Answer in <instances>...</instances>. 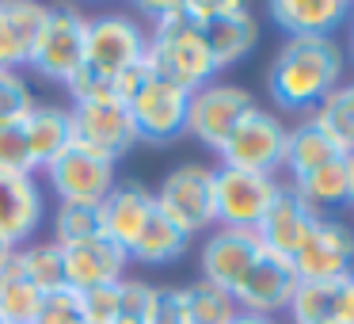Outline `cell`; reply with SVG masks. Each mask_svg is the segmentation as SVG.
Returning <instances> with one entry per match:
<instances>
[{
    "instance_id": "cell-1",
    "label": "cell",
    "mask_w": 354,
    "mask_h": 324,
    "mask_svg": "<svg viewBox=\"0 0 354 324\" xmlns=\"http://www.w3.org/2000/svg\"><path fill=\"white\" fill-rule=\"evenodd\" d=\"M343 50L335 39H286L267 69V92L274 107L313 115L343 80Z\"/></svg>"
},
{
    "instance_id": "cell-2",
    "label": "cell",
    "mask_w": 354,
    "mask_h": 324,
    "mask_svg": "<svg viewBox=\"0 0 354 324\" xmlns=\"http://www.w3.org/2000/svg\"><path fill=\"white\" fill-rule=\"evenodd\" d=\"M141 12H153V35L145 50V69L153 80L198 92L217 77L214 54H209L202 31L187 19L183 4H141Z\"/></svg>"
},
{
    "instance_id": "cell-3",
    "label": "cell",
    "mask_w": 354,
    "mask_h": 324,
    "mask_svg": "<svg viewBox=\"0 0 354 324\" xmlns=\"http://www.w3.org/2000/svg\"><path fill=\"white\" fill-rule=\"evenodd\" d=\"M69 134H73V145L77 149H88V153L107 156V161H122L141 141L130 107L111 100V92L73 103L69 107Z\"/></svg>"
},
{
    "instance_id": "cell-4",
    "label": "cell",
    "mask_w": 354,
    "mask_h": 324,
    "mask_svg": "<svg viewBox=\"0 0 354 324\" xmlns=\"http://www.w3.org/2000/svg\"><path fill=\"white\" fill-rule=\"evenodd\" d=\"M145 50H149V35L133 16H118V12L88 16V24H84V65L103 80V84H111L122 69L141 65L145 62Z\"/></svg>"
},
{
    "instance_id": "cell-5",
    "label": "cell",
    "mask_w": 354,
    "mask_h": 324,
    "mask_svg": "<svg viewBox=\"0 0 354 324\" xmlns=\"http://www.w3.org/2000/svg\"><path fill=\"white\" fill-rule=\"evenodd\" d=\"M153 202L179 233H194L217 225L214 214V168L206 164H179L164 176V183L153 191Z\"/></svg>"
},
{
    "instance_id": "cell-6",
    "label": "cell",
    "mask_w": 354,
    "mask_h": 324,
    "mask_svg": "<svg viewBox=\"0 0 354 324\" xmlns=\"http://www.w3.org/2000/svg\"><path fill=\"white\" fill-rule=\"evenodd\" d=\"M278 183L274 176L259 172H236V168H214V214L221 229H259L267 210L274 206Z\"/></svg>"
},
{
    "instance_id": "cell-7",
    "label": "cell",
    "mask_w": 354,
    "mask_h": 324,
    "mask_svg": "<svg viewBox=\"0 0 354 324\" xmlns=\"http://www.w3.org/2000/svg\"><path fill=\"white\" fill-rule=\"evenodd\" d=\"M248 111H255V100L248 88L209 80L206 88L191 92V103H187V134L198 138L202 145H209L214 153H221L225 141L232 138V130L240 126V118Z\"/></svg>"
},
{
    "instance_id": "cell-8",
    "label": "cell",
    "mask_w": 354,
    "mask_h": 324,
    "mask_svg": "<svg viewBox=\"0 0 354 324\" xmlns=\"http://www.w3.org/2000/svg\"><path fill=\"white\" fill-rule=\"evenodd\" d=\"M286 161V126L278 115L255 107L240 118L232 138L221 149V168L236 172H259V176H274Z\"/></svg>"
},
{
    "instance_id": "cell-9",
    "label": "cell",
    "mask_w": 354,
    "mask_h": 324,
    "mask_svg": "<svg viewBox=\"0 0 354 324\" xmlns=\"http://www.w3.org/2000/svg\"><path fill=\"white\" fill-rule=\"evenodd\" d=\"M84 24H88V16L80 8H50L46 24H42L39 39H35L27 69L65 84L84 65Z\"/></svg>"
},
{
    "instance_id": "cell-10",
    "label": "cell",
    "mask_w": 354,
    "mask_h": 324,
    "mask_svg": "<svg viewBox=\"0 0 354 324\" xmlns=\"http://www.w3.org/2000/svg\"><path fill=\"white\" fill-rule=\"evenodd\" d=\"M290 263L301 282H331V278L354 275V229L343 217H316Z\"/></svg>"
},
{
    "instance_id": "cell-11",
    "label": "cell",
    "mask_w": 354,
    "mask_h": 324,
    "mask_svg": "<svg viewBox=\"0 0 354 324\" xmlns=\"http://www.w3.org/2000/svg\"><path fill=\"white\" fill-rule=\"evenodd\" d=\"M46 179H50V191L62 202H73V206H100V202L115 191V161L69 145L46 168Z\"/></svg>"
},
{
    "instance_id": "cell-12",
    "label": "cell",
    "mask_w": 354,
    "mask_h": 324,
    "mask_svg": "<svg viewBox=\"0 0 354 324\" xmlns=\"http://www.w3.org/2000/svg\"><path fill=\"white\" fill-rule=\"evenodd\" d=\"M297 271L286 255H274L263 248V255L252 263L244 278L232 286V301H236L240 313H255V316H270L274 321L278 313H286L293 301V290H297Z\"/></svg>"
},
{
    "instance_id": "cell-13",
    "label": "cell",
    "mask_w": 354,
    "mask_h": 324,
    "mask_svg": "<svg viewBox=\"0 0 354 324\" xmlns=\"http://www.w3.org/2000/svg\"><path fill=\"white\" fill-rule=\"evenodd\" d=\"M187 103H191V92L168 80H149L145 92L130 103L138 138L149 145H168L179 134H187Z\"/></svg>"
},
{
    "instance_id": "cell-14",
    "label": "cell",
    "mask_w": 354,
    "mask_h": 324,
    "mask_svg": "<svg viewBox=\"0 0 354 324\" xmlns=\"http://www.w3.org/2000/svg\"><path fill=\"white\" fill-rule=\"evenodd\" d=\"M126 263L130 255L107 237H92L80 244L62 248V267H65V286L73 294L95 290V286H115L126 278Z\"/></svg>"
},
{
    "instance_id": "cell-15",
    "label": "cell",
    "mask_w": 354,
    "mask_h": 324,
    "mask_svg": "<svg viewBox=\"0 0 354 324\" xmlns=\"http://www.w3.org/2000/svg\"><path fill=\"white\" fill-rule=\"evenodd\" d=\"M259 255H263V244L252 229H217V233H209V240L198 252L202 278L232 294V286L252 271V263Z\"/></svg>"
},
{
    "instance_id": "cell-16",
    "label": "cell",
    "mask_w": 354,
    "mask_h": 324,
    "mask_svg": "<svg viewBox=\"0 0 354 324\" xmlns=\"http://www.w3.org/2000/svg\"><path fill=\"white\" fill-rule=\"evenodd\" d=\"M42 217H46V202L39 179L0 172V240H8L12 248L31 244Z\"/></svg>"
},
{
    "instance_id": "cell-17",
    "label": "cell",
    "mask_w": 354,
    "mask_h": 324,
    "mask_svg": "<svg viewBox=\"0 0 354 324\" xmlns=\"http://www.w3.org/2000/svg\"><path fill=\"white\" fill-rule=\"evenodd\" d=\"M286 313L293 324H354V275L331 282H297Z\"/></svg>"
},
{
    "instance_id": "cell-18",
    "label": "cell",
    "mask_w": 354,
    "mask_h": 324,
    "mask_svg": "<svg viewBox=\"0 0 354 324\" xmlns=\"http://www.w3.org/2000/svg\"><path fill=\"white\" fill-rule=\"evenodd\" d=\"M316 217H320V214H313V210H308L305 202L297 199V191L282 183L274 206H270L267 217L259 222L255 237H259V244L267 248V252L293 260V255H297V248L305 244V237H308V229H313Z\"/></svg>"
},
{
    "instance_id": "cell-19",
    "label": "cell",
    "mask_w": 354,
    "mask_h": 324,
    "mask_svg": "<svg viewBox=\"0 0 354 324\" xmlns=\"http://www.w3.org/2000/svg\"><path fill=\"white\" fill-rule=\"evenodd\" d=\"M153 210H156L153 191H145L141 183H115V191L100 202L103 237L130 255V248L138 244V237L145 229V222L153 217Z\"/></svg>"
},
{
    "instance_id": "cell-20",
    "label": "cell",
    "mask_w": 354,
    "mask_h": 324,
    "mask_svg": "<svg viewBox=\"0 0 354 324\" xmlns=\"http://www.w3.org/2000/svg\"><path fill=\"white\" fill-rule=\"evenodd\" d=\"M46 12V4H35V0H0V69L19 73L31 62Z\"/></svg>"
},
{
    "instance_id": "cell-21",
    "label": "cell",
    "mask_w": 354,
    "mask_h": 324,
    "mask_svg": "<svg viewBox=\"0 0 354 324\" xmlns=\"http://www.w3.org/2000/svg\"><path fill=\"white\" fill-rule=\"evenodd\" d=\"M351 16V4L343 0H274L270 19L290 39H331Z\"/></svg>"
},
{
    "instance_id": "cell-22",
    "label": "cell",
    "mask_w": 354,
    "mask_h": 324,
    "mask_svg": "<svg viewBox=\"0 0 354 324\" xmlns=\"http://www.w3.org/2000/svg\"><path fill=\"white\" fill-rule=\"evenodd\" d=\"M27 141V156H31V172H46L65 149L73 145L69 134V107H54V103H35V111L19 123Z\"/></svg>"
},
{
    "instance_id": "cell-23",
    "label": "cell",
    "mask_w": 354,
    "mask_h": 324,
    "mask_svg": "<svg viewBox=\"0 0 354 324\" xmlns=\"http://www.w3.org/2000/svg\"><path fill=\"white\" fill-rule=\"evenodd\" d=\"M202 39H206L209 54H214V65L217 73L236 65L240 57H248L259 42V24H255L252 8L236 12V16H221L214 19L209 27H202Z\"/></svg>"
},
{
    "instance_id": "cell-24",
    "label": "cell",
    "mask_w": 354,
    "mask_h": 324,
    "mask_svg": "<svg viewBox=\"0 0 354 324\" xmlns=\"http://www.w3.org/2000/svg\"><path fill=\"white\" fill-rule=\"evenodd\" d=\"M293 191L305 202L313 214H328V210H339L351 202V156H335L331 164L308 172L305 179H293Z\"/></svg>"
},
{
    "instance_id": "cell-25",
    "label": "cell",
    "mask_w": 354,
    "mask_h": 324,
    "mask_svg": "<svg viewBox=\"0 0 354 324\" xmlns=\"http://www.w3.org/2000/svg\"><path fill=\"white\" fill-rule=\"evenodd\" d=\"M335 156H346V153H339V145L320 130V126H316L313 115H305L293 130H286V161H282V168H290L293 179H305L308 172L331 164Z\"/></svg>"
},
{
    "instance_id": "cell-26",
    "label": "cell",
    "mask_w": 354,
    "mask_h": 324,
    "mask_svg": "<svg viewBox=\"0 0 354 324\" xmlns=\"http://www.w3.org/2000/svg\"><path fill=\"white\" fill-rule=\"evenodd\" d=\"M187 244H191V237H187V233H179L176 225L160 214V210H153V217L145 222L138 244L130 248V260L133 263H149V267H164V263L183 260Z\"/></svg>"
},
{
    "instance_id": "cell-27",
    "label": "cell",
    "mask_w": 354,
    "mask_h": 324,
    "mask_svg": "<svg viewBox=\"0 0 354 324\" xmlns=\"http://www.w3.org/2000/svg\"><path fill=\"white\" fill-rule=\"evenodd\" d=\"M42 305V294L19 271V260L12 255L0 267V324H35Z\"/></svg>"
},
{
    "instance_id": "cell-28",
    "label": "cell",
    "mask_w": 354,
    "mask_h": 324,
    "mask_svg": "<svg viewBox=\"0 0 354 324\" xmlns=\"http://www.w3.org/2000/svg\"><path fill=\"white\" fill-rule=\"evenodd\" d=\"M16 260L24 278L39 294H54L65 286V267H62V248L54 240H35V244L16 248Z\"/></svg>"
},
{
    "instance_id": "cell-29",
    "label": "cell",
    "mask_w": 354,
    "mask_h": 324,
    "mask_svg": "<svg viewBox=\"0 0 354 324\" xmlns=\"http://www.w3.org/2000/svg\"><path fill=\"white\" fill-rule=\"evenodd\" d=\"M313 118H316V126L339 145V153L354 156V80L351 84H339L335 92L313 111Z\"/></svg>"
},
{
    "instance_id": "cell-30",
    "label": "cell",
    "mask_w": 354,
    "mask_h": 324,
    "mask_svg": "<svg viewBox=\"0 0 354 324\" xmlns=\"http://www.w3.org/2000/svg\"><path fill=\"white\" fill-rule=\"evenodd\" d=\"M183 298H187V324H229L240 313L232 294L206 282V278L183 286Z\"/></svg>"
},
{
    "instance_id": "cell-31",
    "label": "cell",
    "mask_w": 354,
    "mask_h": 324,
    "mask_svg": "<svg viewBox=\"0 0 354 324\" xmlns=\"http://www.w3.org/2000/svg\"><path fill=\"white\" fill-rule=\"evenodd\" d=\"M103 237V214L100 206H73V202H62L54 214V244L69 248L80 244V240Z\"/></svg>"
},
{
    "instance_id": "cell-32",
    "label": "cell",
    "mask_w": 354,
    "mask_h": 324,
    "mask_svg": "<svg viewBox=\"0 0 354 324\" xmlns=\"http://www.w3.org/2000/svg\"><path fill=\"white\" fill-rule=\"evenodd\" d=\"M35 92L19 73L0 69V126H19L35 111Z\"/></svg>"
},
{
    "instance_id": "cell-33",
    "label": "cell",
    "mask_w": 354,
    "mask_h": 324,
    "mask_svg": "<svg viewBox=\"0 0 354 324\" xmlns=\"http://www.w3.org/2000/svg\"><path fill=\"white\" fill-rule=\"evenodd\" d=\"M156 305V286H149L145 278H122L118 282V321L149 324Z\"/></svg>"
},
{
    "instance_id": "cell-34",
    "label": "cell",
    "mask_w": 354,
    "mask_h": 324,
    "mask_svg": "<svg viewBox=\"0 0 354 324\" xmlns=\"http://www.w3.org/2000/svg\"><path fill=\"white\" fill-rule=\"evenodd\" d=\"M77 305H80V321L84 324H115L118 321V282L77 294Z\"/></svg>"
},
{
    "instance_id": "cell-35",
    "label": "cell",
    "mask_w": 354,
    "mask_h": 324,
    "mask_svg": "<svg viewBox=\"0 0 354 324\" xmlns=\"http://www.w3.org/2000/svg\"><path fill=\"white\" fill-rule=\"evenodd\" d=\"M0 172H8V176H35L19 126H0Z\"/></svg>"
},
{
    "instance_id": "cell-36",
    "label": "cell",
    "mask_w": 354,
    "mask_h": 324,
    "mask_svg": "<svg viewBox=\"0 0 354 324\" xmlns=\"http://www.w3.org/2000/svg\"><path fill=\"white\" fill-rule=\"evenodd\" d=\"M35 324H84L80 321V305H77V294L69 286L54 294H42V305H39V316Z\"/></svg>"
},
{
    "instance_id": "cell-37",
    "label": "cell",
    "mask_w": 354,
    "mask_h": 324,
    "mask_svg": "<svg viewBox=\"0 0 354 324\" xmlns=\"http://www.w3.org/2000/svg\"><path fill=\"white\" fill-rule=\"evenodd\" d=\"M149 324H187V298L183 286H156V305Z\"/></svg>"
},
{
    "instance_id": "cell-38",
    "label": "cell",
    "mask_w": 354,
    "mask_h": 324,
    "mask_svg": "<svg viewBox=\"0 0 354 324\" xmlns=\"http://www.w3.org/2000/svg\"><path fill=\"white\" fill-rule=\"evenodd\" d=\"M149 80H153V77H149L145 62H141V65H133V69H122V73H118V77L107 84V92H111V100H118L122 107H130V103L138 100L141 92H145Z\"/></svg>"
},
{
    "instance_id": "cell-39",
    "label": "cell",
    "mask_w": 354,
    "mask_h": 324,
    "mask_svg": "<svg viewBox=\"0 0 354 324\" xmlns=\"http://www.w3.org/2000/svg\"><path fill=\"white\" fill-rule=\"evenodd\" d=\"M229 324H278V321H270V316H255V313H236Z\"/></svg>"
},
{
    "instance_id": "cell-40",
    "label": "cell",
    "mask_w": 354,
    "mask_h": 324,
    "mask_svg": "<svg viewBox=\"0 0 354 324\" xmlns=\"http://www.w3.org/2000/svg\"><path fill=\"white\" fill-rule=\"evenodd\" d=\"M12 255H16V248H12L8 240H0V267H4V263H8Z\"/></svg>"
},
{
    "instance_id": "cell-41",
    "label": "cell",
    "mask_w": 354,
    "mask_h": 324,
    "mask_svg": "<svg viewBox=\"0 0 354 324\" xmlns=\"http://www.w3.org/2000/svg\"><path fill=\"white\" fill-rule=\"evenodd\" d=\"M351 202H354V156H351Z\"/></svg>"
},
{
    "instance_id": "cell-42",
    "label": "cell",
    "mask_w": 354,
    "mask_h": 324,
    "mask_svg": "<svg viewBox=\"0 0 354 324\" xmlns=\"http://www.w3.org/2000/svg\"><path fill=\"white\" fill-rule=\"evenodd\" d=\"M351 19H354V8H351ZM351 46H354V42H351Z\"/></svg>"
}]
</instances>
